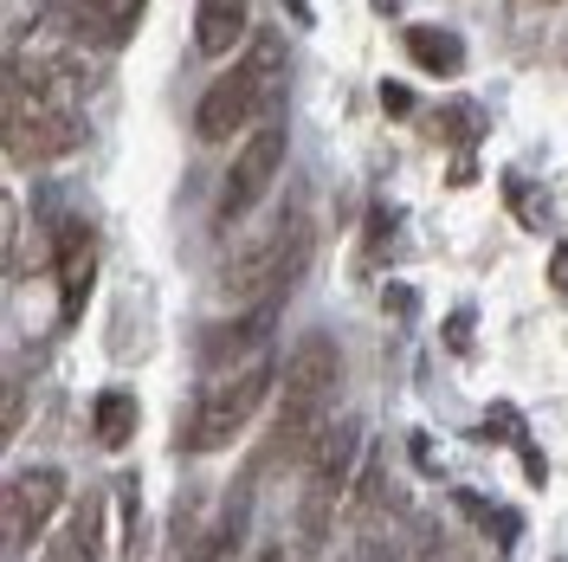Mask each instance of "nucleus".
<instances>
[{
  "label": "nucleus",
  "mask_w": 568,
  "mask_h": 562,
  "mask_svg": "<svg viewBox=\"0 0 568 562\" xmlns=\"http://www.w3.org/2000/svg\"><path fill=\"white\" fill-rule=\"evenodd\" d=\"M400 46H407V59L420 71H433V78H459L465 71V39L453 33V27H426V20H414L407 33H400Z\"/></svg>",
  "instance_id": "ddd939ff"
},
{
  "label": "nucleus",
  "mask_w": 568,
  "mask_h": 562,
  "mask_svg": "<svg viewBox=\"0 0 568 562\" xmlns=\"http://www.w3.org/2000/svg\"><path fill=\"white\" fill-rule=\"evenodd\" d=\"M7 78L33 84V91H45V98H65V104H78V98L104 78V52H98L91 39H78L65 20H59V27H39L33 39H20V46H13Z\"/></svg>",
  "instance_id": "39448f33"
},
{
  "label": "nucleus",
  "mask_w": 568,
  "mask_h": 562,
  "mask_svg": "<svg viewBox=\"0 0 568 562\" xmlns=\"http://www.w3.org/2000/svg\"><path fill=\"white\" fill-rule=\"evenodd\" d=\"M284 78H291V52L278 33H252V52H240V66H226L201 91L194 104V130L201 142H233L240 130H252V117H278Z\"/></svg>",
  "instance_id": "f257e3e1"
},
{
  "label": "nucleus",
  "mask_w": 568,
  "mask_h": 562,
  "mask_svg": "<svg viewBox=\"0 0 568 562\" xmlns=\"http://www.w3.org/2000/svg\"><path fill=\"white\" fill-rule=\"evenodd\" d=\"M98 265H104V247H98V227L71 213L52 240V279H59V317L78 323L84 304H91V284H98Z\"/></svg>",
  "instance_id": "1a4fd4ad"
},
{
  "label": "nucleus",
  "mask_w": 568,
  "mask_h": 562,
  "mask_svg": "<svg viewBox=\"0 0 568 562\" xmlns=\"http://www.w3.org/2000/svg\"><path fill=\"white\" fill-rule=\"evenodd\" d=\"M252 33V7L246 0H194V46L201 59H233Z\"/></svg>",
  "instance_id": "f8f14e48"
},
{
  "label": "nucleus",
  "mask_w": 568,
  "mask_h": 562,
  "mask_svg": "<svg viewBox=\"0 0 568 562\" xmlns=\"http://www.w3.org/2000/svg\"><path fill=\"white\" fill-rule=\"evenodd\" d=\"M549 291H562V298H568V247L549 252Z\"/></svg>",
  "instance_id": "5701e85b"
},
{
  "label": "nucleus",
  "mask_w": 568,
  "mask_h": 562,
  "mask_svg": "<svg viewBox=\"0 0 568 562\" xmlns=\"http://www.w3.org/2000/svg\"><path fill=\"white\" fill-rule=\"evenodd\" d=\"M459 511H471V524L485 530L497 550H510V543L524 536V518H517V511H504V504H491V498H478V492H459Z\"/></svg>",
  "instance_id": "f3484780"
},
{
  "label": "nucleus",
  "mask_w": 568,
  "mask_h": 562,
  "mask_svg": "<svg viewBox=\"0 0 568 562\" xmlns=\"http://www.w3.org/2000/svg\"><path fill=\"white\" fill-rule=\"evenodd\" d=\"M91 440H98V453H123L136 440V394L130 388H104L91 401Z\"/></svg>",
  "instance_id": "4468645a"
},
{
  "label": "nucleus",
  "mask_w": 568,
  "mask_h": 562,
  "mask_svg": "<svg viewBox=\"0 0 568 562\" xmlns=\"http://www.w3.org/2000/svg\"><path fill=\"white\" fill-rule=\"evenodd\" d=\"M446 181H453V188H471V181H478V169H471V162H465V155H459V162L446 169Z\"/></svg>",
  "instance_id": "b1692460"
},
{
  "label": "nucleus",
  "mask_w": 568,
  "mask_h": 562,
  "mask_svg": "<svg viewBox=\"0 0 568 562\" xmlns=\"http://www.w3.org/2000/svg\"><path fill=\"white\" fill-rule=\"evenodd\" d=\"M284 149H291V130H284L278 117H265L258 130H252V142L233 155V169H226V181H220V227H240L265 194H272V181H278L284 169Z\"/></svg>",
  "instance_id": "0eeeda50"
},
{
  "label": "nucleus",
  "mask_w": 568,
  "mask_h": 562,
  "mask_svg": "<svg viewBox=\"0 0 568 562\" xmlns=\"http://www.w3.org/2000/svg\"><path fill=\"white\" fill-rule=\"evenodd\" d=\"M394 233H400V208L375 201V208H368V259H362V265H382L388 247H394Z\"/></svg>",
  "instance_id": "a211bd4d"
},
{
  "label": "nucleus",
  "mask_w": 568,
  "mask_h": 562,
  "mask_svg": "<svg viewBox=\"0 0 568 562\" xmlns=\"http://www.w3.org/2000/svg\"><path fill=\"white\" fill-rule=\"evenodd\" d=\"M65 465H20L7 479V498H0V518H7V556H27L45 524L65 511Z\"/></svg>",
  "instance_id": "6e6552de"
},
{
  "label": "nucleus",
  "mask_w": 568,
  "mask_h": 562,
  "mask_svg": "<svg viewBox=\"0 0 568 562\" xmlns=\"http://www.w3.org/2000/svg\"><path fill=\"white\" fill-rule=\"evenodd\" d=\"M272 323H278V304H252V311H240L233 323H213L207 337H201V362H207L213 375H233V369L258 362Z\"/></svg>",
  "instance_id": "9d476101"
},
{
  "label": "nucleus",
  "mask_w": 568,
  "mask_h": 562,
  "mask_svg": "<svg viewBox=\"0 0 568 562\" xmlns=\"http://www.w3.org/2000/svg\"><path fill=\"white\" fill-rule=\"evenodd\" d=\"M478 343V311L459 304V317H446V350H471Z\"/></svg>",
  "instance_id": "412c9836"
},
{
  "label": "nucleus",
  "mask_w": 568,
  "mask_h": 562,
  "mask_svg": "<svg viewBox=\"0 0 568 562\" xmlns=\"http://www.w3.org/2000/svg\"><path fill=\"white\" fill-rule=\"evenodd\" d=\"M504 194L517 201V220H524L530 233H542V208H549V201H542V188H536V181H524V175H504Z\"/></svg>",
  "instance_id": "6ab92c4d"
},
{
  "label": "nucleus",
  "mask_w": 568,
  "mask_h": 562,
  "mask_svg": "<svg viewBox=\"0 0 568 562\" xmlns=\"http://www.w3.org/2000/svg\"><path fill=\"white\" fill-rule=\"evenodd\" d=\"M382 110H388L394 123H400V117H414V110H420V98H414L400 78H382Z\"/></svg>",
  "instance_id": "4be33fe9"
},
{
  "label": "nucleus",
  "mask_w": 568,
  "mask_h": 562,
  "mask_svg": "<svg viewBox=\"0 0 568 562\" xmlns=\"http://www.w3.org/2000/svg\"><path fill=\"white\" fill-rule=\"evenodd\" d=\"M304 265H311V220H304V201H291V208H278L246 247L226 259L220 298L240 304V311H252V304H278L284 291L297 284Z\"/></svg>",
  "instance_id": "7ed1b4c3"
},
{
  "label": "nucleus",
  "mask_w": 568,
  "mask_h": 562,
  "mask_svg": "<svg viewBox=\"0 0 568 562\" xmlns=\"http://www.w3.org/2000/svg\"><path fill=\"white\" fill-rule=\"evenodd\" d=\"M142 13H149V0H59V20L78 39H91L98 52H116L142 27Z\"/></svg>",
  "instance_id": "9b49d317"
},
{
  "label": "nucleus",
  "mask_w": 568,
  "mask_h": 562,
  "mask_svg": "<svg viewBox=\"0 0 568 562\" xmlns=\"http://www.w3.org/2000/svg\"><path fill=\"white\" fill-rule=\"evenodd\" d=\"M0 137H7V162L27 169V162H59L84 142V117L65 98H45L33 84L7 78V104H0Z\"/></svg>",
  "instance_id": "20e7f679"
},
{
  "label": "nucleus",
  "mask_w": 568,
  "mask_h": 562,
  "mask_svg": "<svg viewBox=\"0 0 568 562\" xmlns=\"http://www.w3.org/2000/svg\"><path fill=\"white\" fill-rule=\"evenodd\" d=\"M116 511H123V562H149L155 530H149V504H142L136 472H123V479H116Z\"/></svg>",
  "instance_id": "dca6fc26"
},
{
  "label": "nucleus",
  "mask_w": 568,
  "mask_h": 562,
  "mask_svg": "<svg viewBox=\"0 0 568 562\" xmlns=\"http://www.w3.org/2000/svg\"><path fill=\"white\" fill-rule=\"evenodd\" d=\"M382 311H388L394 323H414V311H420V291H414V284H388V291H382Z\"/></svg>",
  "instance_id": "aec40b11"
},
{
  "label": "nucleus",
  "mask_w": 568,
  "mask_h": 562,
  "mask_svg": "<svg viewBox=\"0 0 568 562\" xmlns=\"http://www.w3.org/2000/svg\"><path fill=\"white\" fill-rule=\"evenodd\" d=\"M336 388H343V350H336V337L311 330V337L278 362V426H272V446H265L272 465L291 459V453L304 459L311 433L329 421Z\"/></svg>",
  "instance_id": "f03ea898"
},
{
  "label": "nucleus",
  "mask_w": 568,
  "mask_h": 562,
  "mask_svg": "<svg viewBox=\"0 0 568 562\" xmlns=\"http://www.w3.org/2000/svg\"><path fill=\"white\" fill-rule=\"evenodd\" d=\"M284 13H291V20H304V27L317 20V13H311V0H284Z\"/></svg>",
  "instance_id": "393cba45"
},
{
  "label": "nucleus",
  "mask_w": 568,
  "mask_h": 562,
  "mask_svg": "<svg viewBox=\"0 0 568 562\" xmlns=\"http://www.w3.org/2000/svg\"><path fill=\"white\" fill-rule=\"evenodd\" d=\"M272 388H278V362H272V355L233 369V375L194 408V421L181 426V453H220V446H233V440L258 421V408H265Z\"/></svg>",
  "instance_id": "423d86ee"
},
{
  "label": "nucleus",
  "mask_w": 568,
  "mask_h": 562,
  "mask_svg": "<svg viewBox=\"0 0 568 562\" xmlns=\"http://www.w3.org/2000/svg\"><path fill=\"white\" fill-rule=\"evenodd\" d=\"M65 550H71V562H98V556H104V498H98V492H84L78 504H71Z\"/></svg>",
  "instance_id": "2eb2a0df"
}]
</instances>
